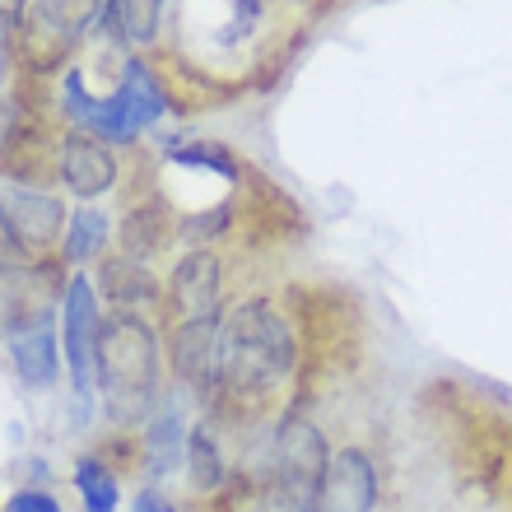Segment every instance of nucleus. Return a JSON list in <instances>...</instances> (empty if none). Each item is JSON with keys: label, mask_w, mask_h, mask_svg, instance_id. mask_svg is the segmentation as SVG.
I'll use <instances>...</instances> for the list:
<instances>
[{"label": "nucleus", "mask_w": 512, "mask_h": 512, "mask_svg": "<svg viewBox=\"0 0 512 512\" xmlns=\"http://www.w3.org/2000/svg\"><path fill=\"white\" fill-rule=\"evenodd\" d=\"M303 373V340L284 284H243L219 317V396L210 415L233 438L275 424L294 401Z\"/></svg>", "instance_id": "f257e3e1"}, {"label": "nucleus", "mask_w": 512, "mask_h": 512, "mask_svg": "<svg viewBox=\"0 0 512 512\" xmlns=\"http://www.w3.org/2000/svg\"><path fill=\"white\" fill-rule=\"evenodd\" d=\"M419 419L429 424L461 485L485 499L512 503V401L471 378H433L419 391Z\"/></svg>", "instance_id": "f03ea898"}, {"label": "nucleus", "mask_w": 512, "mask_h": 512, "mask_svg": "<svg viewBox=\"0 0 512 512\" xmlns=\"http://www.w3.org/2000/svg\"><path fill=\"white\" fill-rule=\"evenodd\" d=\"M98 396L108 429H140L168 396V354H163V326L154 317H131V312H108L98 326Z\"/></svg>", "instance_id": "7ed1b4c3"}, {"label": "nucleus", "mask_w": 512, "mask_h": 512, "mask_svg": "<svg viewBox=\"0 0 512 512\" xmlns=\"http://www.w3.org/2000/svg\"><path fill=\"white\" fill-rule=\"evenodd\" d=\"M243 261L247 256L229 247H187L163 275V326L187 317H215L229 308V298L243 289L238 275Z\"/></svg>", "instance_id": "20e7f679"}, {"label": "nucleus", "mask_w": 512, "mask_h": 512, "mask_svg": "<svg viewBox=\"0 0 512 512\" xmlns=\"http://www.w3.org/2000/svg\"><path fill=\"white\" fill-rule=\"evenodd\" d=\"M70 284L61 256H28L0 266V340H14L33 326L52 322Z\"/></svg>", "instance_id": "39448f33"}, {"label": "nucleus", "mask_w": 512, "mask_h": 512, "mask_svg": "<svg viewBox=\"0 0 512 512\" xmlns=\"http://www.w3.org/2000/svg\"><path fill=\"white\" fill-rule=\"evenodd\" d=\"M98 326H103V298L94 289V275L89 270H75L66 284V298H61V359H66L70 373V391H75V405H80V419L94 410L98 396Z\"/></svg>", "instance_id": "423d86ee"}, {"label": "nucleus", "mask_w": 512, "mask_h": 512, "mask_svg": "<svg viewBox=\"0 0 512 512\" xmlns=\"http://www.w3.org/2000/svg\"><path fill=\"white\" fill-rule=\"evenodd\" d=\"M387 489V457L373 438H340L326 457L317 512H378Z\"/></svg>", "instance_id": "0eeeda50"}, {"label": "nucleus", "mask_w": 512, "mask_h": 512, "mask_svg": "<svg viewBox=\"0 0 512 512\" xmlns=\"http://www.w3.org/2000/svg\"><path fill=\"white\" fill-rule=\"evenodd\" d=\"M219 317H187V322L163 326V354H168V378L173 391L210 410L219 396Z\"/></svg>", "instance_id": "6e6552de"}, {"label": "nucleus", "mask_w": 512, "mask_h": 512, "mask_svg": "<svg viewBox=\"0 0 512 512\" xmlns=\"http://www.w3.org/2000/svg\"><path fill=\"white\" fill-rule=\"evenodd\" d=\"M122 168H126L122 154H117L108 140L66 126L61 149H56V182H61L80 205H94V201H103V196H117V187H122Z\"/></svg>", "instance_id": "1a4fd4ad"}, {"label": "nucleus", "mask_w": 512, "mask_h": 512, "mask_svg": "<svg viewBox=\"0 0 512 512\" xmlns=\"http://www.w3.org/2000/svg\"><path fill=\"white\" fill-rule=\"evenodd\" d=\"M0 210L10 219L14 238L24 247L28 256H52L66 238V224H70V210L66 201L47 187H24V182H14V187L0 191Z\"/></svg>", "instance_id": "9d476101"}, {"label": "nucleus", "mask_w": 512, "mask_h": 512, "mask_svg": "<svg viewBox=\"0 0 512 512\" xmlns=\"http://www.w3.org/2000/svg\"><path fill=\"white\" fill-rule=\"evenodd\" d=\"M94 289L108 312H131V317H154L163 326V275L135 261V256L108 252L94 266Z\"/></svg>", "instance_id": "9b49d317"}, {"label": "nucleus", "mask_w": 512, "mask_h": 512, "mask_svg": "<svg viewBox=\"0 0 512 512\" xmlns=\"http://www.w3.org/2000/svg\"><path fill=\"white\" fill-rule=\"evenodd\" d=\"M112 98H117V108H122L126 126H131V135L140 140L145 131H154V126L173 112V103H168V89H163L159 70H154V61H149L145 52H126L122 66H117V84H112Z\"/></svg>", "instance_id": "f8f14e48"}, {"label": "nucleus", "mask_w": 512, "mask_h": 512, "mask_svg": "<svg viewBox=\"0 0 512 512\" xmlns=\"http://www.w3.org/2000/svg\"><path fill=\"white\" fill-rule=\"evenodd\" d=\"M61 117H66L75 131H89L98 135V140H108L112 149H135L140 140L131 135V126H126L122 108H117V98L112 94H89V80H84L80 66H70L66 75H61Z\"/></svg>", "instance_id": "ddd939ff"}, {"label": "nucleus", "mask_w": 512, "mask_h": 512, "mask_svg": "<svg viewBox=\"0 0 512 512\" xmlns=\"http://www.w3.org/2000/svg\"><path fill=\"white\" fill-rule=\"evenodd\" d=\"M229 424L219 415H210V410H201V419L191 424L187 433V489H191V503L210 499V494H219V489L229 485L233 475V461H229Z\"/></svg>", "instance_id": "4468645a"}, {"label": "nucleus", "mask_w": 512, "mask_h": 512, "mask_svg": "<svg viewBox=\"0 0 512 512\" xmlns=\"http://www.w3.org/2000/svg\"><path fill=\"white\" fill-rule=\"evenodd\" d=\"M135 433H140V475H145L149 485H159V480H168L173 471H182L191 424H187V415H182V405H173V396Z\"/></svg>", "instance_id": "2eb2a0df"}, {"label": "nucleus", "mask_w": 512, "mask_h": 512, "mask_svg": "<svg viewBox=\"0 0 512 512\" xmlns=\"http://www.w3.org/2000/svg\"><path fill=\"white\" fill-rule=\"evenodd\" d=\"M75 33L70 28H61L52 19V14H42L38 5H28L24 19H19V28H14V47H19V56H24L28 75H56V70H70V52H75Z\"/></svg>", "instance_id": "dca6fc26"}, {"label": "nucleus", "mask_w": 512, "mask_h": 512, "mask_svg": "<svg viewBox=\"0 0 512 512\" xmlns=\"http://www.w3.org/2000/svg\"><path fill=\"white\" fill-rule=\"evenodd\" d=\"M159 24L163 0H103L94 28L122 52H149V47H159Z\"/></svg>", "instance_id": "f3484780"}, {"label": "nucleus", "mask_w": 512, "mask_h": 512, "mask_svg": "<svg viewBox=\"0 0 512 512\" xmlns=\"http://www.w3.org/2000/svg\"><path fill=\"white\" fill-rule=\"evenodd\" d=\"M5 345H10V359H14V368H19V378H24L28 387L47 391V387L61 382L66 359H61V331H56V322L33 326V331L5 340Z\"/></svg>", "instance_id": "a211bd4d"}, {"label": "nucleus", "mask_w": 512, "mask_h": 512, "mask_svg": "<svg viewBox=\"0 0 512 512\" xmlns=\"http://www.w3.org/2000/svg\"><path fill=\"white\" fill-rule=\"evenodd\" d=\"M117 243V215H108L103 205H80L70 210V224H66V238H61V261L75 270L84 266H98L108 247Z\"/></svg>", "instance_id": "6ab92c4d"}, {"label": "nucleus", "mask_w": 512, "mask_h": 512, "mask_svg": "<svg viewBox=\"0 0 512 512\" xmlns=\"http://www.w3.org/2000/svg\"><path fill=\"white\" fill-rule=\"evenodd\" d=\"M159 159L168 163V168H191V173H210V177H224V182H243L247 168L252 163L238 154V149H229L224 140H163Z\"/></svg>", "instance_id": "aec40b11"}, {"label": "nucleus", "mask_w": 512, "mask_h": 512, "mask_svg": "<svg viewBox=\"0 0 512 512\" xmlns=\"http://www.w3.org/2000/svg\"><path fill=\"white\" fill-rule=\"evenodd\" d=\"M75 489L84 494V508L89 512H117V503H122V475L112 471L98 452H80V461H75Z\"/></svg>", "instance_id": "412c9836"}, {"label": "nucleus", "mask_w": 512, "mask_h": 512, "mask_svg": "<svg viewBox=\"0 0 512 512\" xmlns=\"http://www.w3.org/2000/svg\"><path fill=\"white\" fill-rule=\"evenodd\" d=\"M33 5L42 14H52L61 28H70L75 38H84L98 24V14H103V0H33Z\"/></svg>", "instance_id": "4be33fe9"}, {"label": "nucleus", "mask_w": 512, "mask_h": 512, "mask_svg": "<svg viewBox=\"0 0 512 512\" xmlns=\"http://www.w3.org/2000/svg\"><path fill=\"white\" fill-rule=\"evenodd\" d=\"M5 512H61V503H56L47 489H19V494L5 503Z\"/></svg>", "instance_id": "5701e85b"}, {"label": "nucleus", "mask_w": 512, "mask_h": 512, "mask_svg": "<svg viewBox=\"0 0 512 512\" xmlns=\"http://www.w3.org/2000/svg\"><path fill=\"white\" fill-rule=\"evenodd\" d=\"M14 61H19V47H14V19H5V14H0V89L10 84Z\"/></svg>", "instance_id": "b1692460"}, {"label": "nucleus", "mask_w": 512, "mask_h": 512, "mask_svg": "<svg viewBox=\"0 0 512 512\" xmlns=\"http://www.w3.org/2000/svg\"><path fill=\"white\" fill-rule=\"evenodd\" d=\"M10 261H28V252L19 247V238H14L10 219H5V210H0V266H10Z\"/></svg>", "instance_id": "393cba45"}, {"label": "nucleus", "mask_w": 512, "mask_h": 512, "mask_svg": "<svg viewBox=\"0 0 512 512\" xmlns=\"http://www.w3.org/2000/svg\"><path fill=\"white\" fill-rule=\"evenodd\" d=\"M131 512H177V503L163 494L159 485H145L140 489V499H135V508Z\"/></svg>", "instance_id": "a878e982"}, {"label": "nucleus", "mask_w": 512, "mask_h": 512, "mask_svg": "<svg viewBox=\"0 0 512 512\" xmlns=\"http://www.w3.org/2000/svg\"><path fill=\"white\" fill-rule=\"evenodd\" d=\"M28 5H33V0H0V14H5V19H24Z\"/></svg>", "instance_id": "bb28decb"}]
</instances>
